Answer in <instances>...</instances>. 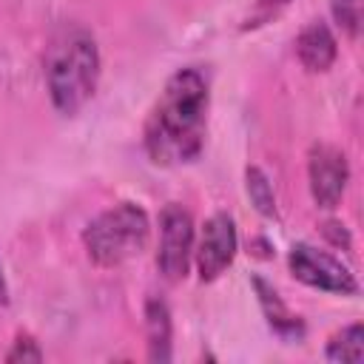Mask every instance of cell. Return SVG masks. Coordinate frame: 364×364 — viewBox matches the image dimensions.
<instances>
[{"label":"cell","mask_w":364,"mask_h":364,"mask_svg":"<svg viewBox=\"0 0 364 364\" xmlns=\"http://www.w3.org/2000/svg\"><path fill=\"white\" fill-rule=\"evenodd\" d=\"M208 105H210V91L202 71L199 68L173 71L165 80L145 119L142 142L148 159L162 168L196 162L205 148Z\"/></svg>","instance_id":"6da1fadb"},{"label":"cell","mask_w":364,"mask_h":364,"mask_svg":"<svg viewBox=\"0 0 364 364\" xmlns=\"http://www.w3.org/2000/svg\"><path fill=\"white\" fill-rule=\"evenodd\" d=\"M100 48L88 28L63 26L46 48V88L63 117H74L97 91Z\"/></svg>","instance_id":"7a4b0ae2"},{"label":"cell","mask_w":364,"mask_h":364,"mask_svg":"<svg viewBox=\"0 0 364 364\" xmlns=\"http://www.w3.org/2000/svg\"><path fill=\"white\" fill-rule=\"evenodd\" d=\"M151 239V219L136 202H119L97 213L85 230L82 245L97 267H119L136 259Z\"/></svg>","instance_id":"3957f363"},{"label":"cell","mask_w":364,"mask_h":364,"mask_svg":"<svg viewBox=\"0 0 364 364\" xmlns=\"http://www.w3.org/2000/svg\"><path fill=\"white\" fill-rule=\"evenodd\" d=\"M193 216L171 202L159 213V250H156V267L168 282H182L193 262Z\"/></svg>","instance_id":"277c9868"},{"label":"cell","mask_w":364,"mask_h":364,"mask_svg":"<svg viewBox=\"0 0 364 364\" xmlns=\"http://www.w3.org/2000/svg\"><path fill=\"white\" fill-rule=\"evenodd\" d=\"M287 267L290 273L316 290L324 293H336V296H355L358 293V282L350 273L347 264H341V259H336L327 250H318L307 242H296L287 253Z\"/></svg>","instance_id":"5b68a950"},{"label":"cell","mask_w":364,"mask_h":364,"mask_svg":"<svg viewBox=\"0 0 364 364\" xmlns=\"http://www.w3.org/2000/svg\"><path fill=\"white\" fill-rule=\"evenodd\" d=\"M239 236L236 222L228 213H213L199 233V242L193 245V262L202 282H216L236 259Z\"/></svg>","instance_id":"8992f818"},{"label":"cell","mask_w":364,"mask_h":364,"mask_svg":"<svg viewBox=\"0 0 364 364\" xmlns=\"http://www.w3.org/2000/svg\"><path fill=\"white\" fill-rule=\"evenodd\" d=\"M307 179H310V193L313 202L324 210H333L341 205L347 182H350V165L341 148L318 142L310 148L307 156Z\"/></svg>","instance_id":"52a82bcc"},{"label":"cell","mask_w":364,"mask_h":364,"mask_svg":"<svg viewBox=\"0 0 364 364\" xmlns=\"http://www.w3.org/2000/svg\"><path fill=\"white\" fill-rule=\"evenodd\" d=\"M296 57L310 74L327 71L338 57V43H336L330 26L321 20L307 23L296 37Z\"/></svg>","instance_id":"ba28073f"},{"label":"cell","mask_w":364,"mask_h":364,"mask_svg":"<svg viewBox=\"0 0 364 364\" xmlns=\"http://www.w3.org/2000/svg\"><path fill=\"white\" fill-rule=\"evenodd\" d=\"M250 282H253V290H256V296H259V307H262V313H264L270 330H273L276 336H282L284 341L301 338V336H304V321L282 301V296L276 293V287H270L262 276H253Z\"/></svg>","instance_id":"9c48e42d"},{"label":"cell","mask_w":364,"mask_h":364,"mask_svg":"<svg viewBox=\"0 0 364 364\" xmlns=\"http://www.w3.org/2000/svg\"><path fill=\"white\" fill-rule=\"evenodd\" d=\"M145 338H148V358L151 361H171V338H173V321L168 301L159 296H151L145 301Z\"/></svg>","instance_id":"30bf717a"},{"label":"cell","mask_w":364,"mask_h":364,"mask_svg":"<svg viewBox=\"0 0 364 364\" xmlns=\"http://www.w3.org/2000/svg\"><path fill=\"white\" fill-rule=\"evenodd\" d=\"M327 361H361L364 358V327L361 324H350L344 330H338L324 350Z\"/></svg>","instance_id":"8fae6325"},{"label":"cell","mask_w":364,"mask_h":364,"mask_svg":"<svg viewBox=\"0 0 364 364\" xmlns=\"http://www.w3.org/2000/svg\"><path fill=\"white\" fill-rule=\"evenodd\" d=\"M245 191H247L253 208H256L262 216L276 219V193H273V185H270V179H267V173H264L262 168L250 165V168L245 171Z\"/></svg>","instance_id":"7c38bea8"},{"label":"cell","mask_w":364,"mask_h":364,"mask_svg":"<svg viewBox=\"0 0 364 364\" xmlns=\"http://www.w3.org/2000/svg\"><path fill=\"white\" fill-rule=\"evenodd\" d=\"M290 3L293 0H253L250 11L242 20V31H253V28H262V26L273 23Z\"/></svg>","instance_id":"4fadbf2b"},{"label":"cell","mask_w":364,"mask_h":364,"mask_svg":"<svg viewBox=\"0 0 364 364\" xmlns=\"http://www.w3.org/2000/svg\"><path fill=\"white\" fill-rule=\"evenodd\" d=\"M333 20L350 40H358V34H361V0H333Z\"/></svg>","instance_id":"5bb4252c"},{"label":"cell","mask_w":364,"mask_h":364,"mask_svg":"<svg viewBox=\"0 0 364 364\" xmlns=\"http://www.w3.org/2000/svg\"><path fill=\"white\" fill-rule=\"evenodd\" d=\"M6 361L9 364H26V361H43V350H40V344L31 338V336H26V333H20L17 338H14V344H11V350L6 353Z\"/></svg>","instance_id":"9a60e30c"},{"label":"cell","mask_w":364,"mask_h":364,"mask_svg":"<svg viewBox=\"0 0 364 364\" xmlns=\"http://www.w3.org/2000/svg\"><path fill=\"white\" fill-rule=\"evenodd\" d=\"M321 233H324L336 247L350 250V233H347V228H344L341 222H324V225H321Z\"/></svg>","instance_id":"2e32d148"},{"label":"cell","mask_w":364,"mask_h":364,"mask_svg":"<svg viewBox=\"0 0 364 364\" xmlns=\"http://www.w3.org/2000/svg\"><path fill=\"white\" fill-rule=\"evenodd\" d=\"M9 304V284H6V276H3V267H0V307Z\"/></svg>","instance_id":"e0dca14e"}]
</instances>
